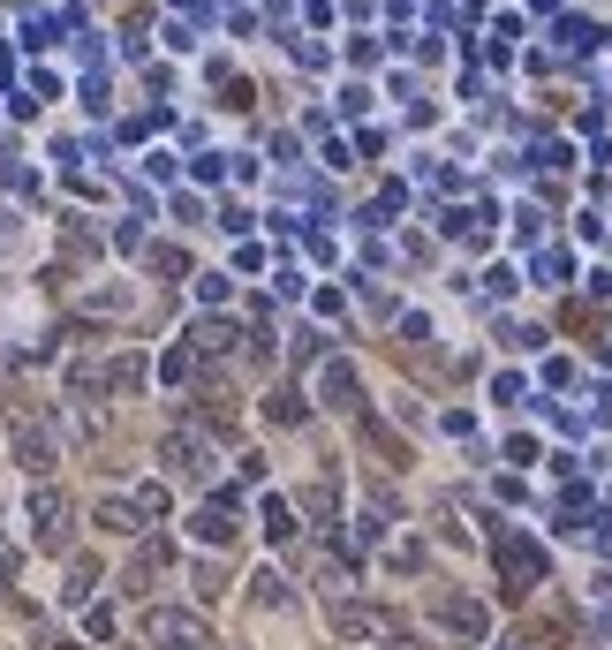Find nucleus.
Instances as JSON below:
<instances>
[{"mask_svg":"<svg viewBox=\"0 0 612 650\" xmlns=\"http://www.w3.org/2000/svg\"><path fill=\"white\" fill-rule=\"evenodd\" d=\"M144 635H152V650H204L212 635H204L197 613H174V605H152L144 613Z\"/></svg>","mask_w":612,"mask_h":650,"instance_id":"1","label":"nucleus"},{"mask_svg":"<svg viewBox=\"0 0 612 650\" xmlns=\"http://www.w3.org/2000/svg\"><path fill=\"white\" fill-rule=\"evenodd\" d=\"M197 537H204V545H227V537H235V507H227V499H212V507L197 514Z\"/></svg>","mask_w":612,"mask_h":650,"instance_id":"4","label":"nucleus"},{"mask_svg":"<svg viewBox=\"0 0 612 650\" xmlns=\"http://www.w3.org/2000/svg\"><path fill=\"white\" fill-rule=\"evenodd\" d=\"M333 635L340 643H378V635H386V613H378V605H333Z\"/></svg>","mask_w":612,"mask_h":650,"instance_id":"3","label":"nucleus"},{"mask_svg":"<svg viewBox=\"0 0 612 650\" xmlns=\"http://www.w3.org/2000/svg\"><path fill=\"white\" fill-rule=\"evenodd\" d=\"M16 454H23V469H31V477H38V469H53V439H46V431H31V424L16 431Z\"/></svg>","mask_w":612,"mask_h":650,"instance_id":"5","label":"nucleus"},{"mask_svg":"<svg viewBox=\"0 0 612 650\" xmlns=\"http://www.w3.org/2000/svg\"><path fill=\"white\" fill-rule=\"evenodd\" d=\"M99 530L129 537V530H136V507H121V499H106V507H99Z\"/></svg>","mask_w":612,"mask_h":650,"instance_id":"8","label":"nucleus"},{"mask_svg":"<svg viewBox=\"0 0 612 650\" xmlns=\"http://www.w3.org/2000/svg\"><path fill=\"white\" fill-rule=\"evenodd\" d=\"M31 522H38V545H46V552L68 545V507H61L53 484H38V492H31Z\"/></svg>","mask_w":612,"mask_h":650,"instance_id":"2","label":"nucleus"},{"mask_svg":"<svg viewBox=\"0 0 612 650\" xmlns=\"http://www.w3.org/2000/svg\"><path fill=\"white\" fill-rule=\"evenodd\" d=\"M325 401H333V409H356V371H325Z\"/></svg>","mask_w":612,"mask_h":650,"instance_id":"7","label":"nucleus"},{"mask_svg":"<svg viewBox=\"0 0 612 650\" xmlns=\"http://www.w3.org/2000/svg\"><path fill=\"white\" fill-rule=\"evenodd\" d=\"M507 575H514V590H529V582L544 575V552H529V545H507Z\"/></svg>","mask_w":612,"mask_h":650,"instance_id":"6","label":"nucleus"}]
</instances>
